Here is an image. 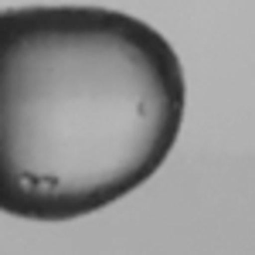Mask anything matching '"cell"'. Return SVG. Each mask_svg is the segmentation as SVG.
<instances>
[{
  "mask_svg": "<svg viewBox=\"0 0 255 255\" xmlns=\"http://www.w3.org/2000/svg\"><path fill=\"white\" fill-rule=\"evenodd\" d=\"M184 123L170 41L106 7L0 10V211L92 215L160 170Z\"/></svg>",
  "mask_w": 255,
  "mask_h": 255,
  "instance_id": "1",
  "label": "cell"
}]
</instances>
